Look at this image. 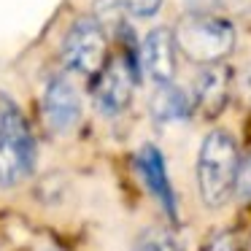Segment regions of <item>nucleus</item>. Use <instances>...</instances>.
I'll return each mask as SVG.
<instances>
[{"label":"nucleus","mask_w":251,"mask_h":251,"mask_svg":"<svg viewBox=\"0 0 251 251\" xmlns=\"http://www.w3.org/2000/svg\"><path fill=\"white\" fill-rule=\"evenodd\" d=\"M240 181V151L227 130H211L197 151V192L202 205L222 208Z\"/></svg>","instance_id":"nucleus-1"},{"label":"nucleus","mask_w":251,"mask_h":251,"mask_svg":"<svg viewBox=\"0 0 251 251\" xmlns=\"http://www.w3.org/2000/svg\"><path fill=\"white\" fill-rule=\"evenodd\" d=\"M173 38L178 51L195 65H219L235 49V27L229 19L216 14H195L189 11L176 25Z\"/></svg>","instance_id":"nucleus-2"},{"label":"nucleus","mask_w":251,"mask_h":251,"mask_svg":"<svg viewBox=\"0 0 251 251\" xmlns=\"http://www.w3.org/2000/svg\"><path fill=\"white\" fill-rule=\"evenodd\" d=\"M35 170V138L19 105L0 98V186H17Z\"/></svg>","instance_id":"nucleus-3"},{"label":"nucleus","mask_w":251,"mask_h":251,"mask_svg":"<svg viewBox=\"0 0 251 251\" xmlns=\"http://www.w3.org/2000/svg\"><path fill=\"white\" fill-rule=\"evenodd\" d=\"M108 62V35L95 17H81L62 38V65L78 76H98Z\"/></svg>","instance_id":"nucleus-4"},{"label":"nucleus","mask_w":251,"mask_h":251,"mask_svg":"<svg viewBox=\"0 0 251 251\" xmlns=\"http://www.w3.org/2000/svg\"><path fill=\"white\" fill-rule=\"evenodd\" d=\"M132 92H135V68L130 65L125 54L105 62V68L95 76L92 98L100 114L119 116L130 108Z\"/></svg>","instance_id":"nucleus-5"},{"label":"nucleus","mask_w":251,"mask_h":251,"mask_svg":"<svg viewBox=\"0 0 251 251\" xmlns=\"http://www.w3.org/2000/svg\"><path fill=\"white\" fill-rule=\"evenodd\" d=\"M41 111L44 122L51 132L65 135L81 122V98L68 76H51L44 87L41 98Z\"/></svg>","instance_id":"nucleus-6"},{"label":"nucleus","mask_w":251,"mask_h":251,"mask_svg":"<svg viewBox=\"0 0 251 251\" xmlns=\"http://www.w3.org/2000/svg\"><path fill=\"white\" fill-rule=\"evenodd\" d=\"M135 165H138V173H141L146 189L154 195V200L159 202L165 216H168L170 222H178V200H176V189H173V184H170L168 162H165L162 151H159L154 143H146V146H141V151H138Z\"/></svg>","instance_id":"nucleus-7"},{"label":"nucleus","mask_w":251,"mask_h":251,"mask_svg":"<svg viewBox=\"0 0 251 251\" xmlns=\"http://www.w3.org/2000/svg\"><path fill=\"white\" fill-rule=\"evenodd\" d=\"M176 54H178V46H176L173 30L168 27H154L146 33L141 44V62L143 71L149 73V78L157 84H170L176 76Z\"/></svg>","instance_id":"nucleus-8"},{"label":"nucleus","mask_w":251,"mask_h":251,"mask_svg":"<svg viewBox=\"0 0 251 251\" xmlns=\"http://www.w3.org/2000/svg\"><path fill=\"white\" fill-rule=\"evenodd\" d=\"M229 87H232V73L224 62L202 68L195 81V92H192L195 108H200L205 116L222 114V108L227 105V98H229Z\"/></svg>","instance_id":"nucleus-9"},{"label":"nucleus","mask_w":251,"mask_h":251,"mask_svg":"<svg viewBox=\"0 0 251 251\" xmlns=\"http://www.w3.org/2000/svg\"><path fill=\"white\" fill-rule=\"evenodd\" d=\"M149 108H151V116H154L157 125H173V122H184L186 116L192 114L195 98H192L189 92H184L181 87H176L173 81L157 84Z\"/></svg>","instance_id":"nucleus-10"},{"label":"nucleus","mask_w":251,"mask_h":251,"mask_svg":"<svg viewBox=\"0 0 251 251\" xmlns=\"http://www.w3.org/2000/svg\"><path fill=\"white\" fill-rule=\"evenodd\" d=\"M132 251H181V249L165 227H149L138 235Z\"/></svg>","instance_id":"nucleus-11"},{"label":"nucleus","mask_w":251,"mask_h":251,"mask_svg":"<svg viewBox=\"0 0 251 251\" xmlns=\"http://www.w3.org/2000/svg\"><path fill=\"white\" fill-rule=\"evenodd\" d=\"M122 6L135 17H154L162 6V0H122Z\"/></svg>","instance_id":"nucleus-12"},{"label":"nucleus","mask_w":251,"mask_h":251,"mask_svg":"<svg viewBox=\"0 0 251 251\" xmlns=\"http://www.w3.org/2000/svg\"><path fill=\"white\" fill-rule=\"evenodd\" d=\"M202 251H238V243H235V238L229 232H216L205 240Z\"/></svg>","instance_id":"nucleus-13"},{"label":"nucleus","mask_w":251,"mask_h":251,"mask_svg":"<svg viewBox=\"0 0 251 251\" xmlns=\"http://www.w3.org/2000/svg\"><path fill=\"white\" fill-rule=\"evenodd\" d=\"M238 186H240V192H243L246 197H251V157H249V162L240 168V181H238Z\"/></svg>","instance_id":"nucleus-14"},{"label":"nucleus","mask_w":251,"mask_h":251,"mask_svg":"<svg viewBox=\"0 0 251 251\" xmlns=\"http://www.w3.org/2000/svg\"><path fill=\"white\" fill-rule=\"evenodd\" d=\"M216 3H222V0H189V6H192L195 14H211L208 8L216 6Z\"/></svg>","instance_id":"nucleus-15"},{"label":"nucleus","mask_w":251,"mask_h":251,"mask_svg":"<svg viewBox=\"0 0 251 251\" xmlns=\"http://www.w3.org/2000/svg\"><path fill=\"white\" fill-rule=\"evenodd\" d=\"M238 92L243 95V98H251V68L240 76V81H238Z\"/></svg>","instance_id":"nucleus-16"}]
</instances>
